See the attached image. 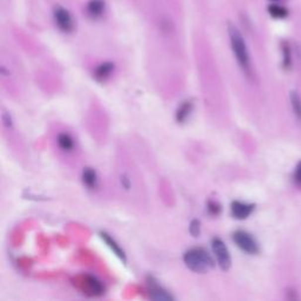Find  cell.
I'll return each instance as SVG.
<instances>
[{
  "label": "cell",
  "mask_w": 301,
  "mask_h": 301,
  "mask_svg": "<svg viewBox=\"0 0 301 301\" xmlns=\"http://www.w3.org/2000/svg\"><path fill=\"white\" fill-rule=\"evenodd\" d=\"M253 211H254V205L253 204H246L241 203V201H233L230 205V213H232L233 218L238 220H244L251 216Z\"/></svg>",
  "instance_id": "52a82bcc"
},
{
  "label": "cell",
  "mask_w": 301,
  "mask_h": 301,
  "mask_svg": "<svg viewBox=\"0 0 301 301\" xmlns=\"http://www.w3.org/2000/svg\"><path fill=\"white\" fill-rule=\"evenodd\" d=\"M105 9L104 0H89L87 4V13L92 18L100 17Z\"/></svg>",
  "instance_id": "4fadbf2b"
},
{
  "label": "cell",
  "mask_w": 301,
  "mask_h": 301,
  "mask_svg": "<svg viewBox=\"0 0 301 301\" xmlns=\"http://www.w3.org/2000/svg\"><path fill=\"white\" fill-rule=\"evenodd\" d=\"M114 70V64L112 63H104L101 65H99L94 71V78L98 81H105L107 78H110Z\"/></svg>",
  "instance_id": "30bf717a"
},
{
  "label": "cell",
  "mask_w": 301,
  "mask_h": 301,
  "mask_svg": "<svg viewBox=\"0 0 301 301\" xmlns=\"http://www.w3.org/2000/svg\"><path fill=\"white\" fill-rule=\"evenodd\" d=\"M100 236H101V239L105 241V244H106L108 247L111 248V251L113 252L121 261L126 262V255H125V252L120 248V246L115 242V240L112 239L110 234H107V233H105V232H100Z\"/></svg>",
  "instance_id": "9c48e42d"
},
{
  "label": "cell",
  "mask_w": 301,
  "mask_h": 301,
  "mask_svg": "<svg viewBox=\"0 0 301 301\" xmlns=\"http://www.w3.org/2000/svg\"><path fill=\"white\" fill-rule=\"evenodd\" d=\"M294 179H296V182L298 185L301 186V161L298 164L297 169H296V174H294Z\"/></svg>",
  "instance_id": "ffe728a7"
},
{
  "label": "cell",
  "mask_w": 301,
  "mask_h": 301,
  "mask_svg": "<svg viewBox=\"0 0 301 301\" xmlns=\"http://www.w3.org/2000/svg\"><path fill=\"white\" fill-rule=\"evenodd\" d=\"M291 102H292V108L294 114L298 119L301 120V97L296 91L291 92Z\"/></svg>",
  "instance_id": "9a60e30c"
},
{
  "label": "cell",
  "mask_w": 301,
  "mask_h": 301,
  "mask_svg": "<svg viewBox=\"0 0 301 301\" xmlns=\"http://www.w3.org/2000/svg\"><path fill=\"white\" fill-rule=\"evenodd\" d=\"M54 14V20H56L58 27L60 28L63 32H72L73 28H75V21H73V18L71 13L67 11L66 8H64L63 6L57 5L54 7L53 11Z\"/></svg>",
  "instance_id": "8992f818"
},
{
  "label": "cell",
  "mask_w": 301,
  "mask_h": 301,
  "mask_svg": "<svg viewBox=\"0 0 301 301\" xmlns=\"http://www.w3.org/2000/svg\"><path fill=\"white\" fill-rule=\"evenodd\" d=\"M232 238L235 245L241 251L248 253V254H258L259 251H260L257 240L246 230H236V232L233 233Z\"/></svg>",
  "instance_id": "3957f363"
},
{
  "label": "cell",
  "mask_w": 301,
  "mask_h": 301,
  "mask_svg": "<svg viewBox=\"0 0 301 301\" xmlns=\"http://www.w3.org/2000/svg\"><path fill=\"white\" fill-rule=\"evenodd\" d=\"M283 56H284V67L285 69H290L291 65H292V58H291V49L290 45L286 41H284L283 45Z\"/></svg>",
  "instance_id": "e0dca14e"
},
{
  "label": "cell",
  "mask_w": 301,
  "mask_h": 301,
  "mask_svg": "<svg viewBox=\"0 0 301 301\" xmlns=\"http://www.w3.org/2000/svg\"><path fill=\"white\" fill-rule=\"evenodd\" d=\"M268 13H270L273 18L277 19H284L288 15V11L283 6L280 5H270L267 8Z\"/></svg>",
  "instance_id": "2e32d148"
},
{
  "label": "cell",
  "mask_w": 301,
  "mask_h": 301,
  "mask_svg": "<svg viewBox=\"0 0 301 301\" xmlns=\"http://www.w3.org/2000/svg\"><path fill=\"white\" fill-rule=\"evenodd\" d=\"M190 233L193 236H199L200 234V222L199 220H193L190 226Z\"/></svg>",
  "instance_id": "d6986e66"
},
{
  "label": "cell",
  "mask_w": 301,
  "mask_h": 301,
  "mask_svg": "<svg viewBox=\"0 0 301 301\" xmlns=\"http://www.w3.org/2000/svg\"><path fill=\"white\" fill-rule=\"evenodd\" d=\"M76 285L81 288V291L88 296H101L104 293V286L99 280L91 275H80L76 278Z\"/></svg>",
  "instance_id": "277c9868"
},
{
  "label": "cell",
  "mask_w": 301,
  "mask_h": 301,
  "mask_svg": "<svg viewBox=\"0 0 301 301\" xmlns=\"http://www.w3.org/2000/svg\"><path fill=\"white\" fill-rule=\"evenodd\" d=\"M58 145L64 150H72L75 147V140L72 139V137L67 133H62L58 137Z\"/></svg>",
  "instance_id": "5bb4252c"
},
{
  "label": "cell",
  "mask_w": 301,
  "mask_h": 301,
  "mask_svg": "<svg viewBox=\"0 0 301 301\" xmlns=\"http://www.w3.org/2000/svg\"><path fill=\"white\" fill-rule=\"evenodd\" d=\"M228 34L230 39V46H232L233 53H234L236 58V62H238L245 75L251 76V60H249L248 50L247 46H246L244 38H242L238 28L232 24L228 25Z\"/></svg>",
  "instance_id": "6da1fadb"
},
{
  "label": "cell",
  "mask_w": 301,
  "mask_h": 301,
  "mask_svg": "<svg viewBox=\"0 0 301 301\" xmlns=\"http://www.w3.org/2000/svg\"><path fill=\"white\" fill-rule=\"evenodd\" d=\"M207 212L211 216H219V213L222 212V207H220V205L217 201L211 200L207 203Z\"/></svg>",
  "instance_id": "ac0fdd59"
},
{
  "label": "cell",
  "mask_w": 301,
  "mask_h": 301,
  "mask_svg": "<svg viewBox=\"0 0 301 301\" xmlns=\"http://www.w3.org/2000/svg\"><path fill=\"white\" fill-rule=\"evenodd\" d=\"M212 249L214 255L217 258L218 265L224 271H227L230 267V255L228 252V248L226 247L225 242L220 238H213L212 239Z\"/></svg>",
  "instance_id": "5b68a950"
},
{
  "label": "cell",
  "mask_w": 301,
  "mask_h": 301,
  "mask_svg": "<svg viewBox=\"0 0 301 301\" xmlns=\"http://www.w3.org/2000/svg\"><path fill=\"white\" fill-rule=\"evenodd\" d=\"M82 182L86 187L91 188H97L98 186V175L95 173L94 169L92 168H85L84 172H82Z\"/></svg>",
  "instance_id": "7c38bea8"
},
{
  "label": "cell",
  "mask_w": 301,
  "mask_h": 301,
  "mask_svg": "<svg viewBox=\"0 0 301 301\" xmlns=\"http://www.w3.org/2000/svg\"><path fill=\"white\" fill-rule=\"evenodd\" d=\"M149 293H150V298L153 300H173V297L169 294L167 291L164 290L160 285L158 284V281H155L153 278H150L149 279Z\"/></svg>",
  "instance_id": "ba28073f"
},
{
  "label": "cell",
  "mask_w": 301,
  "mask_h": 301,
  "mask_svg": "<svg viewBox=\"0 0 301 301\" xmlns=\"http://www.w3.org/2000/svg\"><path fill=\"white\" fill-rule=\"evenodd\" d=\"M185 265L195 273H205L214 267V260L207 249L194 247L184 254Z\"/></svg>",
  "instance_id": "7a4b0ae2"
},
{
  "label": "cell",
  "mask_w": 301,
  "mask_h": 301,
  "mask_svg": "<svg viewBox=\"0 0 301 301\" xmlns=\"http://www.w3.org/2000/svg\"><path fill=\"white\" fill-rule=\"evenodd\" d=\"M192 110H193V102H192V100H186L182 102L178 108L177 114H175V119H177L178 123H185L192 113Z\"/></svg>",
  "instance_id": "8fae6325"
}]
</instances>
